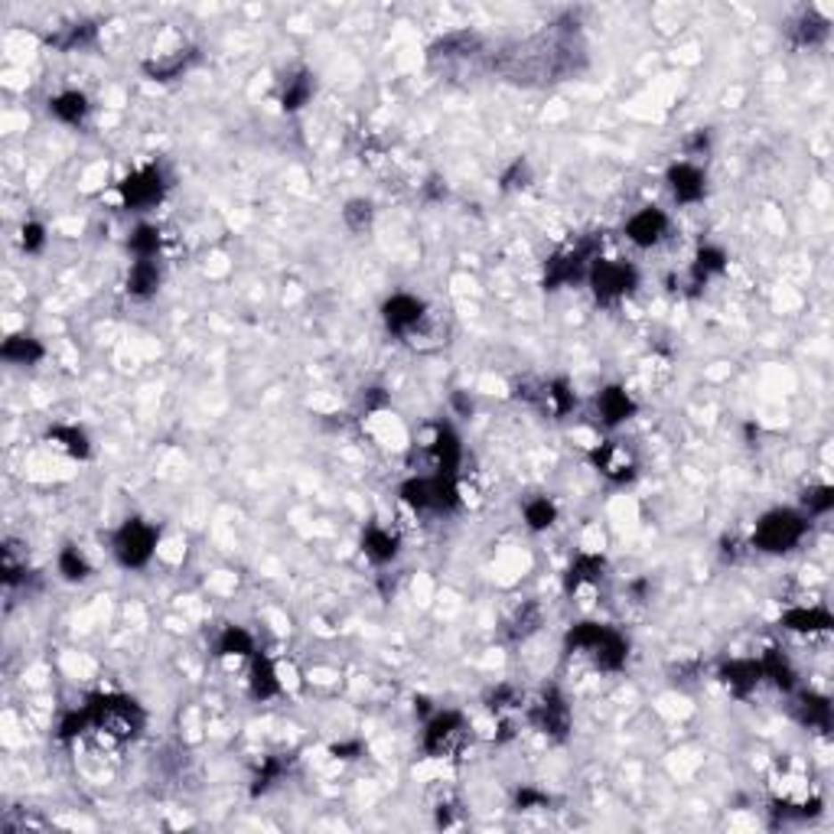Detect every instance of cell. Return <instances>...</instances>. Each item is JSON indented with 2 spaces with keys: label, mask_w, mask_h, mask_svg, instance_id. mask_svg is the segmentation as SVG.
<instances>
[{
  "label": "cell",
  "mask_w": 834,
  "mask_h": 834,
  "mask_svg": "<svg viewBox=\"0 0 834 834\" xmlns=\"http://www.w3.org/2000/svg\"><path fill=\"white\" fill-rule=\"evenodd\" d=\"M825 37H828V20L815 17V13H808V17L798 20L796 39L802 43V46H815V43H822Z\"/></svg>",
  "instance_id": "obj_26"
},
{
  "label": "cell",
  "mask_w": 834,
  "mask_h": 834,
  "mask_svg": "<svg viewBox=\"0 0 834 834\" xmlns=\"http://www.w3.org/2000/svg\"><path fill=\"white\" fill-rule=\"evenodd\" d=\"M570 649L577 655H584V658H590V662L597 665V668H619V665L626 662V642L623 635L613 633V629H607V626H580V629H574L570 633Z\"/></svg>",
  "instance_id": "obj_2"
},
{
  "label": "cell",
  "mask_w": 834,
  "mask_h": 834,
  "mask_svg": "<svg viewBox=\"0 0 834 834\" xmlns=\"http://www.w3.org/2000/svg\"><path fill=\"white\" fill-rule=\"evenodd\" d=\"M554 519H558V509H554V503H548V499H535V503L525 505V521H528V528L544 531V528L554 525Z\"/></svg>",
  "instance_id": "obj_25"
},
{
  "label": "cell",
  "mask_w": 834,
  "mask_h": 834,
  "mask_svg": "<svg viewBox=\"0 0 834 834\" xmlns=\"http://www.w3.org/2000/svg\"><path fill=\"white\" fill-rule=\"evenodd\" d=\"M362 548L375 564H388L395 554H398V538L391 535L388 528H369L365 538H362Z\"/></svg>",
  "instance_id": "obj_16"
},
{
  "label": "cell",
  "mask_w": 834,
  "mask_h": 834,
  "mask_svg": "<svg viewBox=\"0 0 834 834\" xmlns=\"http://www.w3.org/2000/svg\"><path fill=\"white\" fill-rule=\"evenodd\" d=\"M463 737H466L463 717H460V714H440V717H434L430 727H427L424 743L434 756H450V753H456V749L463 747Z\"/></svg>",
  "instance_id": "obj_7"
},
{
  "label": "cell",
  "mask_w": 834,
  "mask_h": 834,
  "mask_svg": "<svg viewBox=\"0 0 834 834\" xmlns=\"http://www.w3.org/2000/svg\"><path fill=\"white\" fill-rule=\"evenodd\" d=\"M131 248L137 258H157V251H160V232L153 225H141L134 232Z\"/></svg>",
  "instance_id": "obj_28"
},
{
  "label": "cell",
  "mask_w": 834,
  "mask_h": 834,
  "mask_svg": "<svg viewBox=\"0 0 834 834\" xmlns=\"http://www.w3.org/2000/svg\"><path fill=\"white\" fill-rule=\"evenodd\" d=\"M313 95V82H310V76H294V78H287L284 82V95H281V102H284V108L287 111H297V108H304L307 104V98Z\"/></svg>",
  "instance_id": "obj_23"
},
{
  "label": "cell",
  "mask_w": 834,
  "mask_h": 834,
  "mask_svg": "<svg viewBox=\"0 0 834 834\" xmlns=\"http://www.w3.org/2000/svg\"><path fill=\"white\" fill-rule=\"evenodd\" d=\"M786 626L792 633H828L831 629V613L822 607H796L786 613Z\"/></svg>",
  "instance_id": "obj_13"
},
{
  "label": "cell",
  "mask_w": 834,
  "mask_h": 834,
  "mask_svg": "<svg viewBox=\"0 0 834 834\" xmlns=\"http://www.w3.org/2000/svg\"><path fill=\"white\" fill-rule=\"evenodd\" d=\"M802 721L812 727H828V701L825 698H805L802 701Z\"/></svg>",
  "instance_id": "obj_29"
},
{
  "label": "cell",
  "mask_w": 834,
  "mask_h": 834,
  "mask_svg": "<svg viewBox=\"0 0 834 834\" xmlns=\"http://www.w3.org/2000/svg\"><path fill=\"white\" fill-rule=\"evenodd\" d=\"M381 316H385L391 332H398V336L408 339L411 332L424 323L427 307H424V300H417V297H411V294H395L388 304H385V313H381Z\"/></svg>",
  "instance_id": "obj_8"
},
{
  "label": "cell",
  "mask_w": 834,
  "mask_h": 834,
  "mask_svg": "<svg viewBox=\"0 0 834 834\" xmlns=\"http://www.w3.org/2000/svg\"><path fill=\"white\" fill-rule=\"evenodd\" d=\"M535 724H538L544 733H564L568 730V707L560 698H544L535 711Z\"/></svg>",
  "instance_id": "obj_18"
},
{
  "label": "cell",
  "mask_w": 834,
  "mask_h": 834,
  "mask_svg": "<svg viewBox=\"0 0 834 834\" xmlns=\"http://www.w3.org/2000/svg\"><path fill=\"white\" fill-rule=\"evenodd\" d=\"M759 682H763L759 662H730L727 668H724V684H727L730 691L747 694L749 688H756Z\"/></svg>",
  "instance_id": "obj_15"
},
{
  "label": "cell",
  "mask_w": 834,
  "mask_h": 834,
  "mask_svg": "<svg viewBox=\"0 0 834 834\" xmlns=\"http://www.w3.org/2000/svg\"><path fill=\"white\" fill-rule=\"evenodd\" d=\"M635 284V271L626 261H603V258H597L593 265H590V287H593V294L600 297V300H607V304H613V300H623L629 290H633Z\"/></svg>",
  "instance_id": "obj_5"
},
{
  "label": "cell",
  "mask_w": 834,
  "mask_h": 834,
  "mask_svg": "<svg viewBox=\"0 0 834 834\" xmlns=\"http://www.w3.org/2000/svg\"><path fill=\"white\" fill-rule=\"evenodd\" d=\"M668 186L678 202H698L704 196V173L694 163H678L668 173Z\"/></svg>",
  "instance_id": "obj_11"
},
{
  "label": "cell",
  "mask_w": 834,
  "mask_h": 834,
  "mask_svg": "<svg viewBox=\"0 0 834 834\" xmlns=\"http://www.w3.org/2000/svg\"><path fill=\"white\" fill-rule=\"evenodd\" d=\"M88 733L108 743H127L143 730V711L127 698H95L86 707Z\"/></svg>",
  "instance_id": "obj_1"
},
{
  "label": "cell",
  "mask_w": 834,
  "mask_h": 834,
  "mask_svg": "<svg viewBox=\"0 0 834 834\" xmlns=\"http://www.w3.org/2000/svg\"><path fill=\"white\" fill-rule=\"evenodd\" d=\"M251 652H255V642H251V635H248L245 629H238V626H228L225 633H222V639H218V655L248 658Z\"/></svg>",
  "instance_id": "obj_21"
},
{
  "label": "cell",
  "mask_w": 834,
  "mask_h": 834,
  "mask_svg": "<svg viewBox=\"0 0 834 834\" xmlns=\"http://www.w3.org/2000/svg\"><path fill=\"white\" fill-rule=\"evenodd\" d=\"M665 232H668V216H665L662 208L655 206H645L639 208L629 222H626V238L633 241V245L639 248H652L658 245L665 238Z\"/></svg>",
  "instance_id": "obj_9"
},
{
  "label": "cell",
  "mask_w": 834,
  "mask_h": 834,
  "mask_svg": "<svg viewBox=\"0 0 834 834\" xmlns=\"http://www.w3.org/2000/svg\"><path fill=\"white\" fill-rule=\"evenodd\" d=\"M157 548V531L143 521H127L118 535H114V558L121 560L124 568H143L153 558Z\"/></svg>",
  "instance_id": "obj_4"
},
{
  "label": "cell",
  "mask_w": 834,
  "mask_h": 834,
  "mask_svg": "<svg viewBox=\"0 0 834 834\" xmlns=\"http://www.w3.org/2000/svg\"><path fill=\"white\" fill-rule=\"evenodd\" d=\"M163 190H167L163 173L157 170V167H143V170L131 173V176L121 183V200L127 208L143 212V208L157 206V202L163 200Z\"/></svg>",
  "instance_id": "obj_6"
},
{
  "label": "cell",
  "mask_w": 834,
  "mask_h": 834,
  "mask_svg": "<svg viewBox=\"0 0 834 834\" xmlns=\"http://www.w3.org/2000/svg\"><path fill=\"white\" fill-rule=\"evenodd\" d=\"M805 505H808V512L825 515L828 509L834 505L831 489H828V486H822V489H808V493H805Z\"/></svg>",
  "instance_id": "obj_30"
},
{
  "label": "cell",
  "mask_w": 834,
  "mask_h": 834,
  "mask_svg": "<svg viewBox=\"0 0 834 834\" xmlns=\"http://www.w3.org/2000/svg\"><path fill=\"white\" fill-rule=\"evenodd\" d=\"M39 356H43V346H39L33 336H10V339L4 342V359L7 362L27 365V362H37Z\"/></svg>",
  "instance_id": "obj_20"
},
{
  "label": "cell",
  "mask_w": 834,
  "mask_h": 834,
  "mask_svg": "<svg viewBox=\"0 0 834 834\" xmlns=\"http://www.w3.org/2000/svg\"><path fill=\"white\" fill-rule=\"evenodd\" d=\"M597 466H600V473L603 476H609V479H617V483H623V479H629L633 476V470H635V460H633V454L626 450V444H617V440H609V444H603L597 450Z\"/></svg>",
  "instance_id": "obj_10"
},
{
  "label": "cell",
  "mask_w": 834,
  "mask_h": 834,
  "mask_svg": "<svg viewBox=\"0 0 834 834\" xmlns=\"http://www.w3.org/2000/svg\"><path fill=\"white\" fill-rule=\"evenodd\" d=\"M59 574L66 580H86L88 574H92V568H88L86 554L78 548H66L62 554H59Z\"/></svg>",
  "instance_id": "obj_24"
},
{
  "label": "cell",
  "mask_w": 834,
  "mask_h": 834,
  "mask_svg": "<svg viewBox=\"0 0 834 834\" xmlns=\"http://www.w3.org/2000/svg\"><path fill=\"white\" fill-rule=\"evenodd\" d=\"M372 216H375V208H372L369 200H352L349 206L342 208V218H346V225L352 232H365L372 225Z\"/></svg>",
  "instance_id": "obj_27"
},
{
  "label": "cell",
  "mask_w": 834,
  "mask_h": 834,
  "mask_svg": "<svg viewBox=\"0 0 834 834\" xmlns=\"http://www.w3.org/2000/svg\"><path fill=\"white\" fill-rule=\"evenodd\" d=\"M39 245H43V228L39 225L23 228V248H27V251H37Z\"/></svg>",
  "instance_id": "obj_31"
},
{
  "label": "cell",
  "mask_w": 834,
  "mask_h": 834,
  "mask_svg": "<svg viewBox=\"0 0 834 834\" xmlns=\"http://www.w3.org/2000/svg\"><path fill=\"white\" fill-rule=\"evenodd\" d=\"M157 287H160L157 258H137L131 265V274H127V290H131L134 297H151Z\"/></svg>",
  "instance_id": "obj_12"
},
{
  "label": "cell",
  "mask_w": 834,
  "mask_h": 834,
  "mask_svg": "<svg viewBox=\"0 0 834 834\" xmlns=\"http://www.w3.org/2000/svg\"><path fill=\"white\" fill-rule=\"evenodd\" d=\"M597 408H600V414H603L607 424H623V421H629V414L635 411V405L623 388H607V391H600Z\"/></svg>",
  "instance_id": "obj_14"
},
{
  "label": "cell",
  "mask_w": 834,
  "mask_h": 834,
  "mask_svg": "<svg viewBox=\"0 0 834 834\" xmlns=\"http://www.w3.org/2000/svg\"><path fill=\"white\" fill-rule=\"evenodd\" d=\"M251 691H255V698H271V694L281 691L277 668L267 662V658H255V668H251Z\"/></svg>",
  "instance_id": "obj_19"
},
{
  "label": "cell",
  "mask_w": 834,
  "mask_h": 834,
  "mask_svg": "<svg viewBox=\"0 0 834 834\" xmlns=\"http://www.w3.org/2000/svg\"><path fill=\"white\" fill-rule=\"evenodd\" d=\"M49 111L56 114L59 121L78 124V121H86V114H88V98L82 95V92H62V95L53 98V104H49Z\"/></svg>",
  "instance_id": "obj_17"
},
{
  "label": "cell",
  "mask_w": 834,
  "mask_h": 834,
  "mask_svg": "<svg viewBox=\"0 0 834 834\" xmlns=\"http://www.w3.org/2000/svg\"><path fill=\"white\" fill-rule=\"evenodd\" d=\"M49 440H56L59 450L69 454V456H86L88 454V440L78 427H56V430H49Z\"/></svg>",
  "instance_id": "obj_22"
},
{
  "label": "cell",
  "mask_w": 834,
  "mask_h": 834,
  "mask_svg": "<svg viewBox=\"0 0 834 834\" xmlns=\"http://www.w3.org/2000/svg\"><path fill=\"white\" fill-rule=\"evenodd\" d=\"M808 519L802 512H789V509H779V512L763 515V521L756 525V535H753V544L759 551H769V554H782V551H792L798 541L805 538Z\"/></svg>",
  "instance_id": "obj_3"
}]
</instances>
